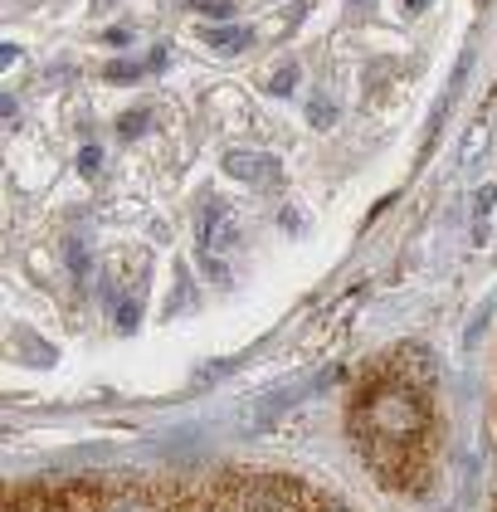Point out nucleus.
I'll return each instance as SVG.
<instances>
[{
  "mask_svg": "<svg viewBox=\"0 0 497 512\" xmlns=\"http://www.w3.org/2000/svg\"><path fill=\"white\" fill-rule=\"evenodd\" d=\"M410 5H420V0H410Z\"/></svg>",
  "mask_w": 497,
  "mask_h": 512,
  "instance_id": "3",
  "label": "nucleus"
},
{
  "mask_svg": "<svg viewBox=\"0 0 497 512\" xmlns=\"http://www.w3.org/2000/svg\"><path fill=\"white\" fill-rule=\"evenodd\" d=\"M493 434H497V410H493Z\"/></svg>",
  "mask_w": 497,
  "mask_h": 512,
  "instance_id": "2",
  "label": "nucleus"
},
{
  "mask_svg": "<svg viewBox=\"0 0 497 512\" xmlns=\"http://www.w3.org/2000/svg\"><path fill=\"white\" fill-rule=\"evenodd\" d=\"M351 444L361 464L381 478L385 488L420 493L429 483L434 444H439V415H434V366L429 352L400 347L381 366L366 371L351 400Z\"/></svg>",
  "mask_w": 497,
  "mask_h": 512,
  "instance_id": "1",
  "label": "nucleus"
}]
</instances>
